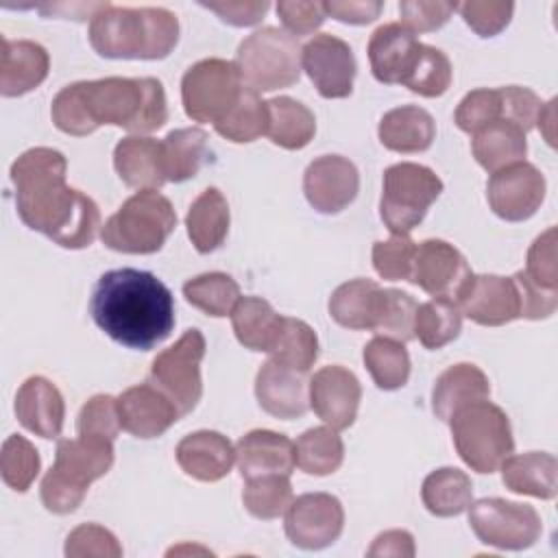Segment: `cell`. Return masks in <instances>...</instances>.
<instances>
[{"mask_svg": "<svg viewBox=\"0 0 558 558\" xmlns=\"http://www.w3.org/2000/svg\"><path fill=\"white\" fill-rule=\"evenodd\" d=\"M458 9L456 2H425V0H403L399 4V13H401V24L416 33H432L436 28H440L451 13Z\"/></svg>", "mask_w": 558, "mask_h": 558, "instance_id": "11a10c76", "label": "cell"}, {"mask_svg": "<svg viewBox=\"0 0 558 558\" xmlns=\"http://www.w3.org/2000/svg\"><path fill=\"white\" fill-rule=\"evenodd\" d=\"M52 122L68 135H89L102 124H116L144 135L168 120L163 85L153 76H109L65 85L52 100Z\"/></svg>", "mask_w": 558, "mask_h": 558, "instance_id": "7a4b0ae2", "label": "cell"}, {"mask_svg": "<svg viewBox=\"0 0 558 558\" xmlns=\"http://www.w3.org/2000/svg\"><path fill=\"white\" fill-rule=\"evenodd\" d=\"M113 168L129 187L137 190H157L168 181L161 142L144 135H129L118 142Z\"/></svg>", "mask_w": 558, "mask_h": 558, "instance_id": "4316f807", "label": "cell"}, {"mask_svg": "<svg viewBox=\"0 0 558 558\" xmlns=\"http://www.w3.org/2000/svg\"><path fill=\"white\" fill-rule=\"evenodd\" d=\"M161 146H163L166 177L172 183H181L196 177L198 170L211 157L207 148V133L198 126L170 131L163 137Z\"/></svg>", "mask_w": 558, "mask_h": 558, "instance_id": "d590c367", "label": "cell"}, {"mask_svg": "<svg viewBox=\"0 0 558 558\" xmlns=\"http://www.w3.org/2000/svg\"><path fill=\"white\" fill-rule=\"evenodd\" d=\"M113 464V440L96 436L63 438L57 442L52 469L41 480V501L54 514L74 512L94 480Z\"/></svg>", "mask_w": 558, "mask_h": 558, "instance_id": "5b68a950", "label": "cell"}, {"mask_svg": "<svg viewBox=\"0 0 558 558\" xmlns=\"http://www.w3.org/2000/svg\"><path fill=\"white\" fill-rule=\"evenodd\" d=\"M495 120H504L499 89H473L460 100L456 109V124L469 135L477 133Z\"/></svg>", "mask_w": 558, "mask_h": 558, "instance_id": "681fc988", "label": "cell"}, {"mask_svg": "<svg viewBox=\"0 0 558 558\" xmlns=\"http://www.w3.org/2000/svg\"><path fill=\"white\" fill-rule=\"evenodd\" d=\"M490 395V384L484 371L475 364H453L434 384L432 410L440 421H449L460 408L484 401Z\"/></svg>", "mask_w": 558, "mask_h": 558, "instance_id": "83f0119b", "label": "cell"}, {"mask_svg": "<svg viewBox=\"0 0 558 558\" xmlns=\"http://www.w3.org/2000/svg\"><path fill=\"white\" fill-rule=\"evenodd\" d=\"M416 244L408 233H392L386 242H375L373 266L379 277L390 281H410Z\"/></svg>", "mask_w": 558, "mask_h": 558, "instance_id": "c3c4849f", "label": "cell"}, {"mask_svg": "<svg viewBox=\"0 0 558 558\" xmlns=\"http://www.w3.org/2000/svg\"><path fill=\"white\" fill-rule=\"evenodd\" d=\"M462 20L480 35V37H493L499 31H504L512 17L514 4L512 2H480V0H471V2H462L458 4V9Z\"/></svg>", "mask_w": 558, "mask_h": 558, "instance_id": "f5cc1de1", "label": "cell"}, {"mask_svg": "<svg viewBox=\"0 0 558 558\" xmlns=\"http://www.w3.org/2000/svg\"><path fill=\"white\" fill-rule=\"evenodd\" d=\"M490 209L508 220L521 222L534 216L545 198V177L527 161L510 163L490 174L486 185Z\"/></svg>", "mask_w": 558, "mask_h": 558, "instance_id": "9a60e30c", "label": "cell"}, {"mask_svg": "<svg viewBox=\"0 0 558 558\" xmlns=\"http://www.w3.org/2000/svg\"><path fill=\"white\" fill-rule=\"evenodd\" d=\"M266 124H268L266 102L257 96V92L244 85L238 102L214 126L229 142L246 144L257 140L259 135H266Z\"/></svg>", "mask_w": 558, "mask_h": 558, "instance_id": "b9f144b4", "label": "cell"}, {"mask_svg": "<svg viewBox=\"0 0 558 558\" xmlns=\"http://www.w3.org/2000/svg\"><path fill=\"white\" fill-rule=\"evenodd\" d=\"M469 523L484 545L514 551L532 547L543 532L541 517L532 506L499 497L471 501Z\"/></svg>", "mask_w": 558, "mask_h": 558, "instance_id": "7c38bea8", "label": "cell"}, {"mask_svg": "<svg viewBox=\"0 0 558 558\" xmlns=\"http://www.w3.org/2000/svg\"><path fill=\"white\" fill-rule=\"evenodd\" d=\"M177 227L170 201L157 190H142L126 198L122 207L102 225V242L118 253H157Z\"/></svg>", "mask_w": 558, "mask_h": 558, "instance_id": "8992f818", "label": "cell"}, {"mask_svg": "<svg viewBox=\"0 0 558 558\" xmlns=\"http://www.w3.org/2000/svg\"><path fill=\"white\" fill-rule=\"evenodd\" d=\"M118 414L122 429L135 438H157L181 416L177 405L148 384L126 388L118 397Z\"/></svg>", "mask_w": 558, "mask_h": 558, "instance_id": "44dd1931", "label": "cell"}, {"mask_svg": "<svg viewBox=\"0 0 558 558\" xmlns=\"http://www.w3.org/2000/svg\"><path fill=\"white\" fill-rule=\"evenodd\" d=\"M183 296L201 312L220 318L233 312L240 299V286L225 272H205L185 281Z\"/></svg>", "mask_w": 558, "mask_h": 558, "instance_id": "ee69618b", "label": "cell"}, {"mask_svg": "<svg viewBox=\"0 0 558 558\" xmlns=\"http://www.w3.org/2000/svg\"><path fill=\"white\" fill-rule=\"evenodd\" d=\"M401 85L425 98L442 96L451 85V63L447 54L434 46L418 44Z\"/></svg>", "mask_w": 558, "mask_h": 558, "instance_id": "7bdbcfd3", "label": "cell"}, {"mask_svg": "<svg viewBox=\"0 0 558 558\" xmlns=\"http://www.w3.org/2000/svg\"><path fill=\"white\" fill-rule=\"evenodd\" d=\"M235 460L244 480L259 475H290L296 466L294 442L270 429H253L235 445Z\"/></svg>", "mask_w": 558, "mask_h": 558, "instance_id": "603a6c76", "label": "cell"}, {"mask_svg": "<svg viewBox=\"0 0 558 558\" xmlns=\"http://www.w3.org/2000/svg\"><path fill=\"white\" fill-rule=\"evenodd\" d=\"M418 44L416 35L401 22L381 24L368 39V61L375 78L386 85H401Z\"/></svg>", "mask_w": 558, "mask_h": 558, "instance_id": "d4e9b609", "label": "cell"}, {"mask_svg": "<svg viewBox=\"0 0 558 558\" xmlns=\"http://www.w3.org/2000/svg\"><path fill=\"white\" fill-rule=\"evenodd\" d=\"M456 303L466 318L484 327H499L519 318V292L512 277L471 275Z\"/></svg>", "mask_w": 558, "mask_h": 558, "instance_id": "d6986e66", "label": "cell"}, {"mask_svg": "<svg viewBox=\"0 0 558 558\" xmlns=\"http://www.w3.org/2000/svg\"><path fill=\"white\" fill-rule=\"evenodd\" d=\"M277 15L281 17V24L286 26V33L294 39L312 35L320 24L325 22L327 13L323 2H294V0H281L277 4Z\"/></svg>", "mask_w": 558, "mask_h": 558, "instance_id": "6f0895ef", "label": "cell"}, {"mask_svg": "<svg viewBox=\"0 0 558 558\" xmlns=\"http://www.w3.org/2000/svg\"><path fill=\"white\" fill-rule=\"evenodd\" d=\"M266 135L272 144L288 150H299L312 142L316 133V118L303 102L290 96H277L266 100Z\"/></svg>", "mask_w": 558, "mask_h": 558, "instance_id": "d6a6232c", "label": "cell"}, {"mask_svg": "<svg viewBox=\"0 0 558 558\" xmlns=\"http://www.w3.org/2000/svg\"><path fill=\"white\" fill-rule=\"evenodd\" d=\"M464 255L445 240H425L416 246L410 281L434 299H456L471 277Z\"/></svg>", "mask_w": 558, "mask_h": 558, "instance_id": "2e32d148", "label": "cell"}, {"mask_svg": "<svg viewBox=\"0 0 558 558\" xmlns=\"http://www.w3.org/2000/svg\"><path fill=\"white\" fill-rule=\"evenodd\" d=\"M381 290L384 288L371 279H351L338 286L329 299L331 318L347 329H373Z\"/></svg>", "mask_w": 558, "mask_h": 558, "instance_id": "836d02e7", "label": "cell"}, {"mask_svg": "<svg viewBox=\"0 0 558 558\" xmlns=\"http://www.w3.org/2000/svg\"><path fill=\"white\" fill-rule=\"evenodd\" d=\"M174 453L179 466L190 477L201 482L222 480L235 462V449L229 438L209 429L194 432L181 438Z\"/></svg>", "mask_w": 558, "mask_h": 558, "instance_id": "484cf974", "label": "cell"}, {"mask_svg": "<svg viewBox=\"0 0 558 558\" xmlns=\"http://www.w3.org/2000/svg\"><path fill=\"white\" fill-rule=\"evenodd\" d=\"M15 416L28 432L41 438H57L65 418L59 388L46 377H28L15 395Z\"/></svg>", "mask_w": 558, "mask_h": 558, "instance_id": "7402d4cb", "label": "cell"}, {"mask_svg": "<svg viewBox=\"0 0 558 558\" xmlns=\"http://www.w3.org/2000/svg\"><path fill=\"white\" fill-rule=\"evenodd\" d=\"M462 312L453 299H432L416 310L414 336L425 349H440L458 338Z\"/></svg>", "mask_w": 558, "mask_h": 558, "instance_id": "ab89813d", "label": "cell"}, {"mask_svg": "<svg viewBox=\"0 0 558 558\" xmlns=\"http://www.w3.org/2000/svg\"><path fill=\"white\" fill-rule=\"evenodd\" d=\"M39 466H41V460L33 442H28L20 434H11L4 440L2 453H0V473L9 488L17 493L28 490V486L35 482L39 473Z\"/></svg>", "mask_w": 558, "mask_h": 558, "instance_id": "7dc6e473", "label": "cell"}, {"mask_svg": "<svg viewBox=\"0 0 558 558\" xmlns=\"http://www.w3.org/2000/svg\"><path fill=\"white\" fill-rule=\"evenodd\" d=\"M301 68L323 98H347L353 89L357 63L344 39L320 33L301 48Z\"/></svg>", "mask_w": 558, "mask_h": 558, "instance_id": "5bb4252c", "label": "cell"}, {"mask_svg": "<svg viewBox=\"0 0 558 558\" xmlns=\"http://www.w3.org/2000/svg\"><path fill=\"white\" fill-rule=\"evenodd\" d=\"M499 469L506 488H510L512 493L538 499L556 497L558 462L551 453L527 451L519 456H508Z\"/></svg>", "mask_w": 558, "mask_h": 558, "instance_id": "f546056e", "label": "cell"}, {"mask_svg": "<svg viewBox=\"0 0 558 558\" xmlns=\"http://www.w3.org/2000/svg\"><path fill=\"white\" fill-rule=\"evenodd\" d=\"M344 527L342 504L329 493H305L286 510V534L301 549L331 545Z\"/></svg>", "mask_w": 558, "mask_h": 558, "instance_id": "4fadbf2b", "label": "cell"}, {"mask_svg": "<svg viewBox=\"0 0 558 558\" xmlns=\"http://www.w3.org/2000/svg\"><path fill=\"white\" fill-rule=\"evenodd\" d=\"M310 408L331 429H347L353 425L362 399L357 377L344 366H323L310 379Z\"/></svg>", "mask_w": 558, "mask_h": 558, "instance_id": "ac0fdd59", "label": "cell"}, {"mask_svg": "<svg viewBox=\"0 0 558 558\" xmlns=\"http://www.w3.org/2000/svg\"><path fill=\"white\" fill-rule=\"evenodd\" d=\"M268 353H270V360L283 366H290L294 371L307 373L318 357V338L307 323L299 318L281 316L279 329L275 333V340Z\"/></svg>", "mask_w": 558, "mask_h": 558, "instance_id": "74e56055", "label": "cell"}, {"mask_svg": "<svg viewBox=\"0 0 558 558\" xmlns=\"http://www.w3.org/2000/svg\"><path fill=\"white\" fill-rule=\"evenodd\" d=\"M473 157L475 161L488 170L497 172L510 163L523 161L527 153V140L525 131L508 120H495L473 133L471 140Z\"/></svg>", "mask_w": 558, "mask_h": 558, "instance_id": "4dcf8cb0", "label": "cell"}, {"mask_svg": "<svg viewBox=\"0 0 558 558\" xmlns=\"http://www.w3.org/2000/svg\"><path fill=\"white\" fill-rule=\"evenodd\" d=\"M368 556H414V538L410 532L405 530H388L384 534H379L371 549Z\"/></svg>", "mask_w": 558, "mask_h": 558, "instance_id": "6125c7cd", "label": "cell"}, {"mask_svg": "<svg viewBox=\"0 0 558 558\" xmlns=\"http://www.w3.org/2000/svg\"><path fill=\"white\" fill-rule=\"evenodd\" d=\"M556 98H551L547 105H543L541 107V111H538V118H536V122H538V129H541V133L545 135V140H547V144L549 146H554V126H556Z\"/></svg>", "mask_w": 558, "mask_h": 558, "instance_id": "be15d7a7", "label": "cell"}, {"mask_svg": "<svg viewBox=\"0 0 558 558\" xmlns=\"http://www.w3.org/2000/svg\"><path fill=\"white\" fill-rule=\"evenodd\" d=\"M65 556L68 558H120L122 547L118 538L96 523H83L72 530L65 538Z\"/></svg>", "mask_w": 558, "mask_h": 558, "instance_id": "816d5d0a", "label": "cell"}, {"mask_svg": "<svg viewBox=\"0 0 558 558\" xmlns=\"http://www.w3.org/2000/svg\"><path fill=\"white\" fill-rule=\"evenodd\" d=\"M449 423L456 451L477 473L497 471L514 449L506 412L488 399L460 408Z\"/></svg>", "mask_w": 558, "mask_h": 558, "instance_id": "52a82bcc", "label": "cell"}, {"mask_svg": "<svg viewBox=\"0 0 558 558\" xmlns=\"http://www.w3.org/2000/svg\"><path fill=\"white\" fill-rule=\"evenodd\" d=\"M344 458L342 438L331 427H312L294 442L296 466L310 475H329Z\"/></svg>", "mask_w": 558, "mask_h": 558, "instance_id": "f35d334b", "label": "cell"}, {"mask_svg": "<svg viewBox=\"0 0 558 558\" xmlns=\"http://www.w3.org/2000/svg\"><path fill=\"white\" fill-rule=\"evenodd\" d=\"M92 316L118 344L150 351L174 327V299L153 272L118 268L98 279L92 294Z\"/></svg>", "mask_w": 558, "mask_h": 558, "instance_id": "3957f363", "label": "cell"}, {"mask_svg": "<svg viewBox=\"0 0 558 558\" xmlns=\"http://www.w3.org/2000/svg\"><path fill=\"white\" fill-rule=\"evenodd\" d=\"M179 41V20L161 7H105L92 15L89 44L107 59H163Z\"/></svg>", "mask_w": 558, "mask_h": 558, "instance_id": "277c9868", "label": "cell"}, {"mask_svg": "<svg viewBox=\"0 0 558 558\" xmlns=\"http://www.w3.org/2000/svg\"><path fill=\"white\" fill-rule=\"evenodd\" d=\"M360 190V174L353 161L340 155L314 159L303 174L307 203L320 214H338L353 203Z\"/></svg>", "mask_w": 558, "mask_h": 558, "instance_id": "e0dca14e", "label": "cell"}, {"mask_svg": "<svg viewBox=\"0 0 558 558\" xmlns=\"http://www.w3.org/2000/svg\"><path fill=\"white\" fill-rule=\"evenodd\" d=\"M517 292H519V318L541 320L556 312L558 305V290L543 288L534 283L523 270L512 277Z\"/></svg>", "mask_w": 558, "mask_h": 558, "instance_id": "9f6ffc18", "label": "cell"}, {"mask_svg": "<svg viewBox=\"0 0 558 558\" xmlns=\"http://www.w3.org/2000/svg\"><path fill=\"white\" fill-rule=\"evenodd\" d=\"M50 70V57L44 46L31 39L2 37L0 50V94L22 96L41 85Z\"/></svg>", "mask_w": 558, "mask_h": 558, "instance_id": "cb8c5ba5", "label": "cell"}, {"mask_svg": "<svg viewBox=\"0 0 558 558\" xmlns=\"http://www.w3.org/2000/svg\"><path fill=\"white\" fill-rule=\"evenodd\" d=\"M290 475H259L246 480L242 501L248 514L255 519L268 521L286 514L290 508L294 495H292V484L288 480Z\"/></svg>", "mask_w": 558, "mask_h": 558, "instance_id": "f6af8a7d", "label": "cell"}, {"mask_svg": "<svg viewBox=\"0 0 558 558\" xmlns=\"http://www.w3.org/2000/svg\"><path fill=\"white\" fill-rule=\"evenodd\" d=\"M244 83L233 61L203 59L194 63L181 81V100L194 122H220L238 102Z\"/></svg>", "mask_w": 558, "mask_h": 558, "instance_id": "30bf717a", "label": "cell"}, {"mask_svg": "<svg viewBox=\"0 0 558 558\" xmlns=\"http://www.w3.org/2000/svg\"><path fill=\"white\" fill-rule=\"evenodd\" d=\"M63 153L37 146L22 153L11 166L15 207L26 227L48 235L63 248L89 246L100 229L98 205L65 183Z\"/></svg>", "mask_w": 558, "mask_h": 558, "instance_id": "6da1fadb", "label": "cell"}, {"mask_svg": "<svg viewBox=\"0 0 558 558\" xmlns=\"http://www.w3.org/2000/svg\"><path fill=\"white\" fill-rule=\"evenodd\" d=\"M379 142L395 153H423L432 146L436 135L434 118L416 105L390 109L379 120Z\"/></svg>", "mask_w": 558, "mask_h": 558, "instance_id": "f1b7e54d", "label": "cell"}, {"mask_svg": "<svg viewBox=\"0 0 558 558\" xmlns=\"http://www.w3.org/2000/svg\"><path fill=\"white\" fill-rule=\"evenodd\" d=\"M325 13L344 24H368L379 17L384 4L373 0H331L323 2Z\"/></svg>", "mask_w": 558, "mask_h": 558, "instance_id": "94428289", "label": "cell"}, {"mask_svg": "<svg viewBox=\"0 0 558 558\" xmlns=\"http://www.w3.org/2000/svg\"><path fill=\"white\" fill-rule=\"evenodd\" d=\"M120 414H118V399L111 395H96L92 397L78 412L76 429L78 436H96L116 440L120 432Z\"/></svg>", "mask_w": 558, "mask_h": 558, "instance_id": "f907efd6", "label": "cell"}, {"mask_svg": "<svg viewBox=\"0 0 558 558\" xmlns=\"http://www.w3.org/2000/svg\"><path fill=\"white\" fill-rule=\"evenodd\" d=\"M362 357L377 388L397 390L405 386L410 377V355L403 342L377 336L364 347Z\"/></svg>", "mask_w": 558, "mask_h": 558, "instance_id": "60d3db41", "label": "cell"}, {"mask_svg": "<svg viewBox=\"0 0 558 558\" xmlns=\"http://www.w3.org/2000/svg\"><path fill=\"white\" fill-rule=\"evenodd\" d=\"M255 397L264 412L277 418H299L310 408V388L305 373L283 366L275 360L262 364L255 377Z\"/></svg>", "mask_w": 558, "mask_h": 558, "instance_id": "ffe728a7", "label": "cell"}, {"mask_svg": "<svg viewBox=\"0 0 558 558\" xmlns=\"http://www.w3.org/2000/svg\"><path fill=\"white\" fill-rule=\"evenodd\" d=\"M205 9L214 11L222 22L231 26H253L257 24L266 11V0H227V2H201Z\"/></svg>", "mask_w": 558, "mask_h": 558, "instance_id": "91938a15", "label": "cell"}, {"mask_svg": "<svg viewBox=\"0 0 558 558\" xmlns=\"http://www.w3.org/2000/svg\"><path fill=\"white\" fill-rule=\"evenodd\" d=\"M187 235L198 253L216 251L229 231V203L218 187L203 190L185 216Z\"/></svg>", "mask_w": 558, "mask_h": 558, "instance_id": "1f68e13d", "label": "cell"}, {"mask_svg": "<svg viewBox=\"0 0 558 558\" xmlns=\"http://www.w3.org/2000/svg\"><path fill=\"white\" fill-rule=\"evenodd\" d=\"M281 316L272 310V305L262 296H240L233 312L231 325L240 344L251 351L270 349L275 333L279 329Z\"/></svg>", "mask_w": 558, "mask_h": 558, "instance_id": "8d00e7d4", "label": "cell"}, {"mask_svg": "<svg viewBox=\"0 0 558 558\" xmlns=\"http://www.w3.org/2000/svg\"><path fill=\"white\" fill-rule=\"evenodd\" d=\"M525 275L549 290H558V264H556V227L541 233L527 251Z\"/></svg>", "mask_w": 558, "mask_h": 558, "instance_id": "db71d44e", "label": "cell"}, {"mask_svg": "<svg viewBox=\"0 0 558 558\" xmlns=\"http://www.w3.org/2000/svg\"><path fill=\"white\" fill-rule=\"evenodd\" d=\"M205 357V338L198 329H187L172 347L163 349L150 366V381L179 410L187 414L203 397L201 362Z\"/></svg>", "mask_w": 558, "mask_h": 558, "instance_id": "8fae6325", "label": "cell"}, {"mask_svg": "<svg viewBox=\"0 0 558 558\" xmlns=\"http://www.w3.org/2000/svg\"><path fill=\"white\" fill-rule=\"evenodd\" d=\"M442 181L421 163L401 161L384 172L379 214L390 233H410L440 196Z\"/></svg>", "mask_w": 558, "mask_h": 558, "instance_id": "9c48e42d", "label": "cell"}, {"mask_svg": "<svg viewBox=\"0 0 558 558\" xmlns=\"http://www.w3.org/2000/svg\"><path fill=\"white\" fill-rule=\"evenodd\" d=\"M416 310H418V305L408 292L386 288V290H381V303H379V312H377L373 331L381 338L408 342L414 338Z\"/></svg>", "mask_w": 558, "mask_h": 558, "instance_id": "bcb514c9", "label": "cell"}, {"mask_svg": "<svg viewBox=\"0 0 558 558\" xmlns=\"http://www.w3.org/2000/svg\"><path fill=\"white\" fill-rule=\"evenodd\" d=\"M233 63L246 87L253 92H275L299 81L301 48L286 31L264 26L240 44Z\"/></svg>", "mask_w": 558, "mask_h": 558, "instance_id": "ba28073f", "label": "cell"}, {"mask_svg": "<svg viewBox=\"0 0 558 558\" xmlns=\"http://www.w3.org/2000/svg\"><path fill=\"white\" fill-rule=\"evenodd\" d=\"M499 94H501V105H504V120L517 124L519 129H523L527 133L536 124L538 111L543 107L541 98L532 89L519 87V85L499 87Z\"/></svg>", "mask_w": 558, "mask_h": 558, "instance_id": "680465c9", "label": "cell"}, {"mask_svg": "<svg viewBox=\"0 0 558 558\" xmlns=\"http://www.w3.org/2000/svg\"><path fill=\"white\" fill-rule=\"evenodd\" d=\"M421 499L434 517H458L473 501L471 477L453 466L436 469L425 477Z\"/></svg>", "mask_w": 558, "mask_h": 558, "instance_id": "e575fe53", "label": "cell"}]
</instances>
